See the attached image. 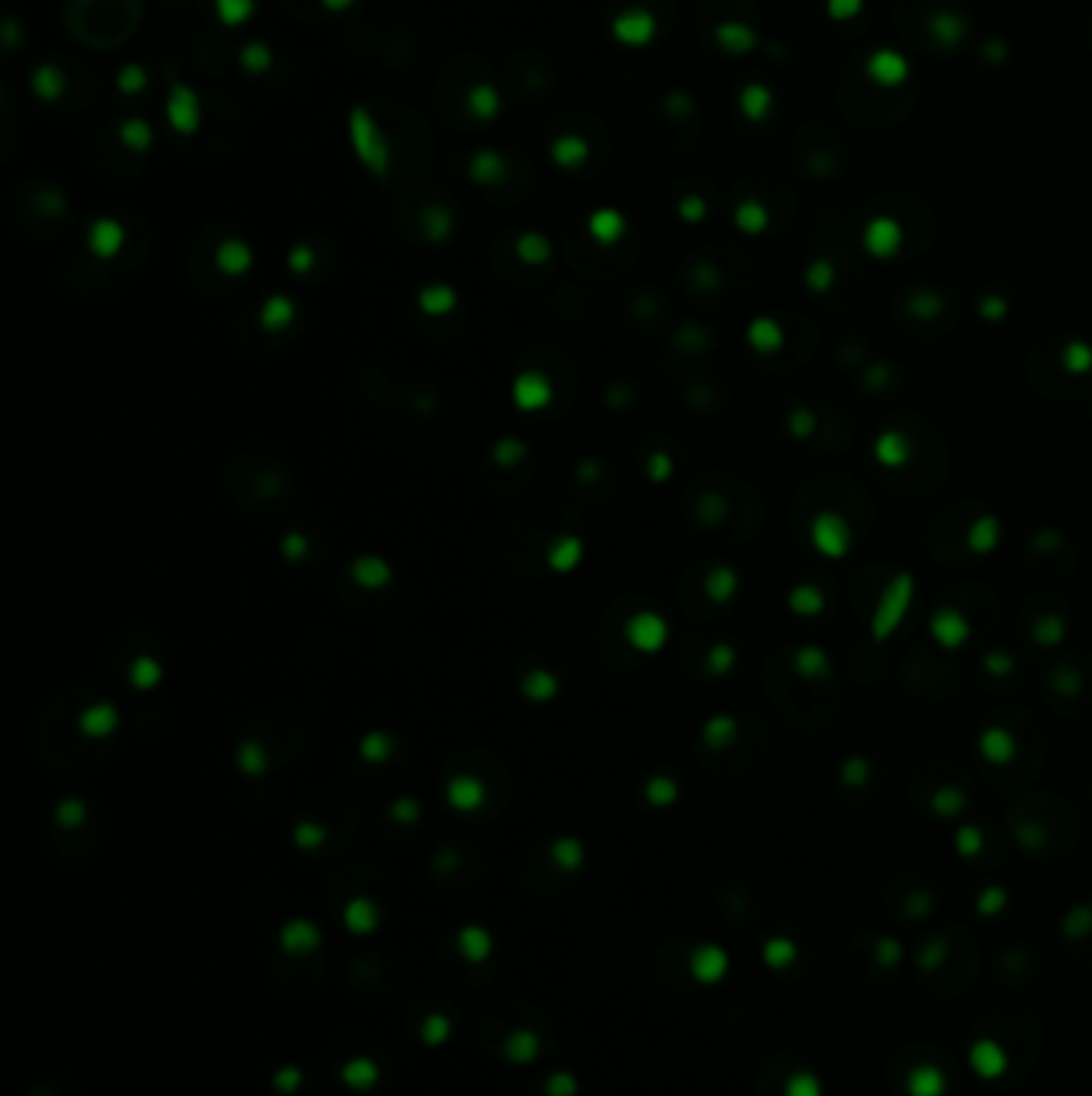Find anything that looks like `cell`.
<instances>
[{
	"mask_svg": "<svg viewBox=\"0 0 1092 1096\" xmlns=\"http://www.w3.org/2000/svg\"><path fill=\"white\" fill-rule=\"evenodd\" d=\"M349 131H353V145H356L359 158H362L372 170H388V147H385V138H381L378 126L372 122V116L365 110H353Z\"/></svg>",
	"mask_w": 1092,
	"mask_h": 1096,
	"instance_id": "cell-1",
	"label": "cell"
},
{
	"mask_svg": "<svg viewBox=\"0 0 1092 1096\" xmlns=\"http://www.w3.org/2000/svg\"><path fill=\"white\" fill-rule=\"evenodd\" d=\"M256 0H215V13L224 26H244L254 17Z\"/></svg>",
	"mask_w": 1092,
	"mask_h": 1096,
	"instance_id": "cell-6",
	"label": "cell"
},
{
	"mask_svg": "<svg viewBox=\"0 0 1092 1096\" xmlns=\"http://www.w3.org/2000/svg\"><path fill=\"white\" fill-rule=\"evenodd\" d=\"M145 84H147V74L142 71V68H135V65L122 68V74H119V87L126 90V93H138V90H145Z\"/></svg>",
	"mask_w": 1092,
	"mask_h": 1096,
	"instance_id": "cell-11",
	"label": "cell"
},
{
	"mask_svg": "<svg viewBox=\"0 0 1092 1096\" xmlns=\"http://www.w3.org/2000/svg\"><path fill=\"white\" fill-rule=\"evenodd\" d=\"M167 116H170V126H174L179 135H196V129H199V100H196V93H192L190 87H183V84H174Z\"/></svg>",
	"mask_w": 1092,
	"mask_h": 1096,
	"instance_id": "cell-2",
	"label": "cell"
},
{
	"mask_svg": "<svg viewBox=\"0 0 1092 1096\" xmlns=\"http://www.w3.org/2000/svg\"><path fill=\"white\" fill-rule=\"evenodd\" d=\"M551 158H555L558 164H564V167H574V164H580V161L587 158V145H583L577 135H561L558 142L551 145Z\"/></svg>",
	"mask_w": 1092,
	"mask_h": 1096,
	"instance_id": "cell-7",
	"label": "cell"
},
{
	"mask_svg": "<svg viewBox=\"0 0 1092 1096\" xmlns=\"http://www.w3.org/2000/svg\"><path fill=\"white\" fill-rule=\"evenodd\" d=\"M36 90H38V97L42 100H54L61 93V74L54 71V68H38V74H36Z\"/></svg>",
	"mask_w": 1092,
	"mask_h": 1096,
	"instance_id": "cell-9",
	"label": "cell"
},
{
	"mask_svg": "<svg viewBox=\"0 0 1092 1096\" xmlns=\"http://www.w3.org/2000/svg\"><path fill=\"white\" fill-rule=\"evenodd\" d=\"M503 170H506V161L497 151H487V147L471 158V177H474V180H481V183L503 180Z\"/></svg>",
	"mask_w": 1092,
	"mask_h": 1096,
	"instance_id": "cell-5",
	"label": "cell"
},
{
	"mask_svg": "<svg viewBox=\"0 0 1092 1096\" xmlns=\"http://www.w3.org/2000/svg\"><path fill=\"white\" fill-rule=\"evenodd\" d=\"M612 36L619 39L628 49H638V45H647L654 36V17L644 10H625L612 20Z\"/></svg>",
	"mask_w": 1092,
	"mask_h": 1096,
	"instance_id": "cell-3",
	"label": "cell"
},
{
	"mask_svg": "<svg viewBox=\"0 0 1092 1096\" xmlns=\"http://www.w3.org/2000/svg\"><path fill=\"white\" fill-rule=\"evenodd\" d=\"M500 106H503L500 93L490 87V84H474V87L468 90V97H465L468 116H471V119H478V122L497 119V116H500Z\"/></svg>",
	"mask_w": 1092,
	"mask_h": 1096,
	"instance_id": "cell-4",
	"label": "cell"
},
{
	"mask_svg": "<svg viewBox=\"0 0 1092 1096\" xmlns=\"http://www.w3.org/2000/svg\"><path fill=\"white\" fill-rule=\"evenodd\" d=\"M269 65H272V55H269L267 45L254 42L244 49V68H251V71H267Z\"/></svg>",
	"mask_w": 1092,
	"mask_h": 1096,
	"instance_id": "cell-10",
	"label": "cell"
},
{
	"mask_svg": "<svg viewBox=\"0 0 1092 1096\" xmlns=\"http://www.w3.org/2000/svg\"><path fill=\"white\" fill-rule=\"evenodd\" d=\"M122 138H126V145H131V147H138V151H142V147H147L151 145V126H147V122H142V119H129L126 126H122Z\"/></svg>",
	"mask_w": 1092,
	"mask_h": 1096,
	"instance_id": "cell-8",
	"label": "cell"
},
{
	"mask_svg": "<svg viewBox=\"0 0 1092 1096\" xmlns=\"http://www.w3.org/2000/svg\"><path fill=\"white\" fill-rule=\"evenodd\" d=\"M321 4L327 7V10H333V13H343V10H349V7H353L356 0H321Z\"/></svg>",
	"mask_w": 1092,
	"mask_h": 1096,
	"instance_id": "cell-12",
	"label": "cell"
}]
</instances>
